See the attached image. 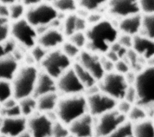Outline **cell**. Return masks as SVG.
Listing matches in <instances>:
<instances>
[{
  "label": "cell",
  "instance_id": "ee69618b",
  "mask_svg": "<svg viewBox=\"0 0 154 137\" xmlns=\"http://www.w3.org/2000/svg\"><path fill=\"white\" fill-rule=\"evenodd\" d=\"M133 40L134 37L127 34L120 33L117 41L123 47L127 49H130L132 47Z\"/></svg>",
  "mask_w": 154,
  "mask_h": 137
},
{
  "label": "cell",
  "instance_id": "816d5d0a",
  "mask_svg": "<svg viewBox=\"0 0 154 137\" xmlns=\"http://www.w3.org/2000/svg\"><path fill=\"white\" fill-rule=\"evenodd\" d=\"M18 1H19V0H0V3L4 4L7 5H10Z\"/></svg>",
  "mask_w": 154,
  "mask_h": 137
},
{
  "label": "cell",
  "instance_id": "6f0895ef",
  "mask_svg": "<svg viewBox=\"0 0 154 137\" xmlns=\"http://www.w3.org/2000/svg\"><path fill=\"white\" fill-rule=\"evenodd\" d=\"M67 137H75V136H73V135H72L70 134V135H69Z\"/></svg>",
  "mask_w": 154,
  "mask_h": 137
},
{
  "label": "cell",
  "instance_id": "bcb514c9",
  "mask_svg": "<svg viewBox=\"0 0 154 137\" xmlns=\"http://www.w3.org/2000/svg\"><path fill=\"white\" fill-rule=\"evenodd\" d=\"M103 19L104 18L103 17L102 13H100V11L89 12L86 17V20L88 25H90L96 24L101 21L102 20H103Z\"/></svg>",
  "mask_w": 154,
  "mask_h": 137
},
{
  "label": "cell",
  "instance_id": "d4e9b609",
  "mask_svg": "<svg viewBox=\"0 0 154 137\" xmlns=\"http://www.w3.org/2000/svg\"><path fill=\"white\" fill-rule=\"evenodd\" d=\"M22 115L26 118L32 116L37 111V99L34 96L28 97L19 100Z\"/></svg>",
  "mask_w": 154,
  "mask_h": 137
},
{
  "label": "cell",
  "instance_id": "ac0fdd59",
  "mask_svg": "<svg viewBox=\"0 0 154 137\" xmlns=\"http://www.w3.org/2000/svg\"><path fill=\"white\" fill-rule=\"evenodd\" d=\"M132 49L146 62L154 58V40L141 34L134 37Z\"/></svg>",
  "mask_w": 154,
  "mask_h": 137
},
{
  "label": "cell",
  "instance_id": "7402d4cb",
  "mask_svg": "<svg viewBox=\"0 0 154 137\" xmlns=\"http://www.w3.org/2000/svg\"><path fill=\"white\" fill-rule=\"evenodd\" d=\"M61 96L57 93H52L42 95L37 99V111L47 114L56 110Z\"/></svg>",
  "mask_w": 154,
  "mask_h": 137
},
{
  "label": "cell",
  "instance_id": "6da1fadb",
  "mask_svg": "<svg viewBox=\"0 0 154 137\" xmlns=\"http://www.w3.org/2000/svg\"><path fill=\"white\" fill-rule=\"evenodd\" d=\"M85 33L87 37L85 49L100 55H105L117 42L120 34L117 25L106 19L91 25Z\"/></svg>",
  "mask_w": 154,
  "mask_h": 137
},
{
  "label": "cell",
  "instance_id": "ffe728a7",
  "mask_svg": "<svg viewBox=\"0 0 154 137\" xmlns=\"http://www.w3.org/2000/svg\"><path fill=\"white\" fill-rule=\"evenodd\" d=\"M55 92H57L56 79L43 71L40 72L33 96L37 98L42 95Z\"/></svg>",
  "mask_w": 154,
  "mask_h": 137
},
{
  "label": "cell",
  "instance_id": "9a60e30c",
  "mask_svg": "<svg viewBox=\"0 0 154 137\" xmlns=\"http://www.w3.org/2000/svg\"><path fill=\"white\" fill-rule=\"evenodd\" d=\"M96 118L87 113L68 126L70 133L75 137H94Z\"/></svg>",
  "mask_w": 154,
  "mask_h": 137
},
{
  "label": "cell",
  "instance_id": "8d00e7d4",
  "mask_svg": "<svg viewBox=\"0 0 154 137\" xmlns=\"http://www.w3.org/2000/svg\"><path fill=\"white\" fill-rule=\"evenodd\" d=\"M17 43L11 38H9L3 43H0V58L11 55L16 49Z\"/></svg>",
  "mask_w": 154,
  "mask_h": 137
},
{
  "label": "cell",
  "instance_id": "83f0119b",
  "mask_svg": "<svg viewBox=\"0 0 154 137\" xmlns=\"http://www.w3.org/2000/svg\"><path fill=\"white\" fill-rule=\"evenodd\" d=\"M52 4L58 13L68 14L77 10L78 3L76 0H55Z\"/></svg>",
  "mask_w": 154,
  "mask_h": 137
},
{
  "label": "cell",
  "instance_id": "60d3db41",
  "mask_svg": "<svg viewBox=\"0 0 154 137\" xmlns=\"http://www.w3.org/2000/svg\"><path fill=\"white\" fill-rule=\"evenodd\" d=\"M131 70V67L128 62L125 59H120L115 62L114 71L123 75H126Z\"/></svg>",
  "mask_w": 154,
  "mask_h": 137
},
{
  "label": "cell",
  "instance_id": "7c38bea8",
  "mask_svg": "<svg viewBox=\"0 0 154 137\" xmlns=\"http://www.w3.org/2000/svg\"><path fill=\"white\" fill-rule=\"evenodd\" d=\"M54 123L45 114L37 112L27 118V130L32 137H50Z\"/></svg>",
  "mask_w": 154,
  "mask_h": 137
},
{
  "label": "cell",
  "instance_id": "7a4b0ae2",
  "mask_svg": "<svg viewBox=\"0 0 154 137\" xmlns=\"http://www.w3.org/2000/svg\"><path fill=\"white\" fill-rule=\"evenodd\" d=\"M55 112L58 120L67 126L88 113L85 94L61 96Z\"/></svg>",
  "mask_w": 154,
  "mask_h": 137
},
{
  "label": "cell",
  "instance_id": "4fadbf2b",
  "mask_svg": "<svg viewBox=\"0 0 154 137\" xmlns=\"http://www.w3.org/2000/svg\"><path fill=\"white\" fill-rule=\"evenodd\" d=\"M76 61L87 70L98 82L105 74L102 64L101 56L95 52L84 49L81 50Z\"/></svg>",
  "mask_w": 154,
  "mask_h": 137
},
{
  "label": "cell",
  "instance_id": "52a82bcc",
  "mask_svg": "<svg viewBox=\"0 0 154 137\" xmlns=\"http://www.w3.org/2000/svg\"><path fill=\"white\" fill-rule=\"evenodd\" d=\"M59 13L51 3L43 2L26 9L25 19L34 27L49 26L58 17Z\"/></svg>",
  "mask_w": 154,
  "mask_h": 137
},
{
  "label": "cell",
  "instance_id": "cb8c5ba5",
  "mask_svg": "<svg viewBox=\"0 0 154 137\" xmlns=\"http://www.w3.org/2000/svg\"><path fill=\"white\" fill-rule=\"evenodd\" d=\"M72 68L76 73L79 79L85 88L86 91L97 85L98 81L87 70L82 67L79 63L75 61V62L73 64Z\"/></svg>",
  "mask_w": 154,
  "mask_h": 137
},
{
  "label": "cell",
  "instance_id": "8fae6325",
  "mask_svg": "<svg viewBox=\"0 0 154 137\" xmlns=\"http://www.w3.org/2000/svg\"><path fill=\"white\" fill-rule=\"evenodd\" d=\"M57 92L61 96L85 94L86 89L72 67L57 80Z\"/></svg>",
  "mask_w": 154,
  "mask_h": 137
},
{
  "label": "cell",
  "instance_id": "f6af8a7d",
  "mask_svg": "<svg viewBox=\"0 0 154 137\" xmlns=\"http://www.w3.org/2000/svg\"><path fill=\"white\" fill-rule=\"evenodd\" d=\"M128 102L131 103L133 105H135L137 102L138 96L137 90L134 85H129L127 89L124 99Z\"/></svg>",
  "mask_w": 154,
  "mask_h": 137
},
{
  "label": "cell",
  "instance_id": "74e56055",
  "mask_svg": "<svg viewBox=\"0 0 154 137\" xmlns=\"http://www.w3.org/2000/svg\"><path fill=\"white\" fill-rule=\"evenodd\" d=\"M10 20L0 17V43L7 40L10 37Z\"/></svg>",
  "mask_w": 154,
  "mask_h": 137
},
{
  "label": "cell",
  "instance_id": "4316f807",
  "mask_svg": "<svg viewBox=\"0 0 154 137\" xmlns=\"http://www.w3.org/2000/svg\"><path fill=\"white\" fill-rule=\"evenodd\" d=\"M78 14H68L63 19L62 22L63 29L61 30L65 37H69L75 32H77Z\"/></svg>",
  "mask_w": 154,
  "mask_h": 137
},
{
  "label": "cell",
  "instance_id": "484cf974",
  "mask_svg": "<svg viewBox=\"0 0 154 137\" xmlns=\"http://www.w3.org/2000/svg\"><path fill=\"white\" fill-rule=\"evenodd\" d=\"M147 118H149V115L147 109L138 104L134 105L127 115L128 121L132 124L140 122Z\"/></svg>",
  "mask_w": 154,
  "mask_h": 137
},
{
  "label": "cell",
  "instance_id": "836d02e7",
  "mask_svg": "<svg viewBox=\"0 0 154 137\" xmlns=\"http://www.w3.org/2000/svg\"><path fill=\"white\" fill-rule=\"evenodd\" d=\"M13 96V89L10 81L0 79V104Z\"/></svg>",
  "mask_w": 154,
  "mask_h": 137
},
{
  "label": "cell",
  "instance_id": "8992f818",
  "mask_svg": "<svg viewBox=\"0 0 154 137\" xmlns=\"http://www.w3.org/2000/svg\"><path fill=\"white\" fill-rule=\"evenodd\" d=\"M40 65L42 71L57 80L72 67L73 63L60 48L49 51Z\"/></svg>",
  "mask_w": 154,
  "mask_h": 137
},
{
  "label": "cell",
  "instance_id": "4dcf8cb0",
  "mask_svg": "<svg viewBox=\"0 0 154 137\" xmlns=\"http://www.w3.org/2000/svg\"><path fill=\"white\" fill-rule=\"evenodd\" d=\"M8 6L10 20L15 22L25 18L26 9L20 2H16Z\"/></svg>",
  "mask_w": 154,
  "mask_h": 137
},
{
  "label": "cell",
  "instance_id": "ba28073f",
  "mask_svg": "<svg viewBox=\"0 0 154 137\" xmlns=\"http://www.w3.org/2000/svg\"><path fill=\"white\" fill-rule=\"evenodd\" d=\"M10 37L17 44L31 49L37 44L38 35L35 28L23 18L11 23Z\"/></svg>",
  "mask_w": 154,
  "mask_h": 137
},
{
  "label": "cell",
  "instance_id": "f5cc1de1",
  "mask_svg": "<svg viewBox=\"0 0 154 137\" xmlns=\"http://www.w3.org/2000/svg\"><path fill=\"white\" fill-rule=\"evenodd\" d=\"M18 137H32V136L31 135L30 132L27 130L23 133H22L21 135H20Z\"/></svg>",
  "mask_w": 154,
  "mask_h": 137
},
{
  "label": "cell",
  "instance_id": "e575fe53",
  "mask_svg": "<svg viewBox=\"0 0 154 137\" xmlns=\"http://www.w3.org/2000/svg\"><path fill=\"white\" fill-rule=\"evenodd\" d=\"M70 135L68 126L58 120L53 123L52 137H67Z\"/></svg>",
  "mask_w": 154,
  "mask_h": 137
},
{
  "label": "cell",
  "instance_id": "7bdbcfd3",
  "mask_svg": "<svg viewBox=\"0 0 154 137\" xmlns=\"http://www.w3.org/2000/svg\"><path fill=\"white\" fill-rule=\"evenodd\" d=\"M133 105H134L132 104L131 103L128 102L125 99H123L117 102L116 109L127 117V115L130 112Z\"/></svg>",
  "mask_w": 154,
  "mask_h": 137
},
{
  "label": "cell",
  "instance_id": "277c9868",
  "mask_svg": "<svg viewBox=\"0 0 154 137\" xmlns=\"http://www.w3.org/2000/svg\"><path fill=\"white\" fill-rule=\"evenodd\" d=\"M137 102L146 108L154 105V65H147L137 73L134 84Z\"/></svg>",
  "mask_w": 154,
  "mask_h": 137
},
{
  "label": "cell",
  "instance_id": "681fc988",
  "mask_svg": "<svg viewBox=\"0 0 154 137\" xmlns=\"http://www.w3.org/2000/svg\"><path fill=\"white\" fill-rule=\"evenodd\" d=\"M19 2H20L25 7L29 8V7L37 5L44 2V1L43 0H20Z\"/></svg>",
  "mask_w": 154,
  "mask_h": 137
},
{
  "label": "cell",
  "instance_id": "5bb4252c",
  "mask_svg": "<svg viewBox=\"0 0 154 137\" xmlns=\"http://www.w3.org/2000/svg\"><path fill=\"white\" fill-rule=\"evenodd\" d=\"M107 8L110 15L120 19L141 13L138 0H109Z\"/></svg>",
  "mask_w": 154,
  "mask_h": 137
},
{
  "label": "cell",
  "instance_id": "c3c4849f",
  "mask_svg": "<svg viewBox=\"0 0 154 137\" xmlns=\"http://www.w3.org/2000/svg\"><path fill=\"white\" fill-rule=\"evenodd\" d=\"M0 17L9 19V6L0 3Z\"/></svg>",
  "mask_w": 154,
  "mask_h": 137
},
{
  "label": "cell",
  "instance_id": "f35d334b",
  "mask_svg": "<svg viewBox=\"0 0 154 137\" xmlns=\"http://www.w3.org/2000/svg\"><path fill=\"white\" fill-rule=\"evenodd\" d=\"M109 137H134L132 124L128 121Z\"/></svg>",
  "mask_w": 154,
  "mask_h": 137
},
{
  "label": "cell",
  "instance_id": "d6986e66",
  "mask_svg": "<svg viewBox=\"0 0 154 137\" xmlns=\"http://www.w3.org/2000/svg\"><path fill=\"white\" fill-rule=\"evenodd\" d=\"M143 16L141 13L120 19L117 25L119 32L135 37L141 34Z\"/></svg>",
  "mask_w": 154,
  "mask_h": 137
},
{
  "label": "cell",
  "instance_id": "f1b7e54d",
  "mask_svg": "<svg viewBox=\"0 0 154 137\" xmlns=\"http://www.w3.org/2000/svg\"><path fill=\"white\" fill-rule=\"evenodd\" d=\"M141 34L154 40V14H142Z\"/></svg>",
  "mask_w": 154,
  "mask_h": 137
},
{
  "label": "cell",
  "instance_id": "b9f144b4",
  "mask_svg": "<svg viewBox=\"0 0 154 137\" xmlns=\"http://www.w3.org/2000/svg\"><path fill=\"white\" fill-rule=\"evenodd\" d=\"M143 14H154V0H138Z\"/></svg>",
  "mask_w": 154,
  "mask_h": 137
},
{
  "label": "cell",
  "instance_id": "30bf717a",
  "mask_svg": "<svg viewBox=\"0 0 154 137\" xmlns=\"http://www.w3.org/2000/svg\"><path fill=\"white\" fill-rule=\"evenodd\" d=\"M87 99L88 113L94 118L116 109L117 101L100 90L85 94Z\"/></svg>",
  "mask_w": 154,
  "mask_h": 137
},
{
  "label": "cell",
  "instance_id": "db71d44e",
  "mask_svg": "<svg viewBox=\"0 0 154 137\" xmlns=\"http://www.w3.org/2000/svg\"><path fill=\"white\" fill-rule=\"evenodd\" d=\"M3 120H4V117L0 115V129H1V127H2V126Z\"/></svg>",
  "mask_w": 154,
  "mask_h": 137
},
{
  "label": "cell",
  "instance_id": "603a6c76",
  "mask_svg": "<svg viewBox=\"0 0 154 137\" xmlns=\"http://www.w3.org/2000/svg\"><path fill=\"white\" fill-rule=\"evenodd\" d=\"M132 125L134 137H154V121L151 118H147Z\"/></svg>",
  "mask_w": 154,
  "mask_h": 137
},
{
  "label": "cell",
  "instance_id": "ab89813d",
  "mask_svg": "<svg viewBox=\"0 0 154 137\" xmlns=\"http://www.w3.org/2000/svg\"><path fill=\"white\" fill-rule=\"evenodd\" d=\"M0 115L4 118H12L22 116L19 103L10 108L1 107Z\"/></svg>",
  "mask_w": 154,
  "mask_h": 137
},
{
  "label": "cell",
  "instance_id": "1f68e13d",
  "mask_svg": "<svg viewBox=\"0 0 154 137\" xmlns=\"http://www.w3.org/2000/svg\"><path fill=\"white\" fill-rule=\"evenodd\" d=\"M60 49L72 61L73 59L76 60L82 50L69 40L65 41L61 46Z\"/></svg>",
  "mask_w": 154,
  "mask_h": 137
},
{
  "label": "cell",
  "instance_id": "e0dca14e",
  "mask_svg": "<svg viewBox=\"0 0 154 137\" xmlns=\"http://www.w3.org/2000/svg\"><path fill=\"white\" fill-rule=\"evenodd\" d=\"M27 130V118L23 116L4 118L0 133L9 137H18Z\"/></svg>",
  "mask_w": 154,
  "mask_h": 137
},
{
  "label": "cell",
  "instance_id": "d6a6232c",
  "mask_svg": "<svg viewBox=\"0 0 154 137\" xmlns=\"http://www.w3.org/2000/svg\"><path fill=\"white\" fill-rule=\"evenodd\" d=\"M69 40L81 50L86 48L87 37L85 32L77 31L75 32L69 37Z\"/></svg>",
  "mask_w": 154,
  "mask_h": 137
},
{
  "label": "cell",
  "instance_id": "680465c9",
  "mask_svg": "<svg viewBox=\"0 0 154 137\" xmlns=\"http://www.w3.org/2000/svg\"><path fill=\"white\" fill-rule=\"evenodd\" d=\"M1 105L0 104V112H1Z\"/></svg>",
  "mask_w": 154,
  "mask_h": 137
},
{
  "label": "cell",
  "instance_id": "2e32d148",
  "mask_svg": "<svg viewBox=\"0 0 154 137\" xmlns=\"http://www.w3.org/2000/svg\"><path fill=\"white\" fill-rule=\"evenodd\" d=\"M65 35L59 28L49 27L38 35L37 44L48 51L60 49L65 41Z\"/></svg>",
  "mask_w": 154,
  "mask_h": 137
},
{
  "label": "cell",
  "instance_id": "9f6ffc18",
  "mask_svg": "<svg viewBox=\"0 0 154 137\" xmlns=\"http://www.w3.org/2000/svg\"><path fill=\"white\" fill-rule=\"evenodd\" d=\"M0 137H9V136H8L6 135H4V134H3V133H0Z\"/></svg>",
  "mask_w": 154,
  "mask_h": 137
},
{
  "label": "cell",
  "instance_id": "9c48e42d",
  "mask_svg": "<svg viewBox=\"0 0 154 137\" xmlns=\"http://www.w3.org/2000/svg\"><path fill=\"white\" fill-rule=\"evenodd\" d=\"M127 121V117L116 109L97 117L94 137H109Z\"/></svg>",
  "mask_w": 154,
  "mask_h": 137
},
{
  "label": "cell",
  "instance_id": "11a10c76",
  "mask_svg": "<svg viewBox=\"0 0 154 137\" xmlns=\"http://www.w3.org/2000/svg\"><path fill=\"white\" fill-rule=\"evenodd\" d=\"M44 2H48V3H52L55 0H43Z\"/></svg>",
  "mask_w": 154,
  "mask_h": 137
},
{
  "label": "cell",
  "instance_id": "d590c367",
  "mask_svg": "<svg viewBox=\"0 0 154 137\" xmlns=\"http://www.w3.org/2000/svg\"><path fill=\"white\" fill-rule=\"evenodd\" d=\"M30 50L31 52L29 54L32 57L34 62L39 64L40 65L49 52L48 50L38 44L37 43Z\"/></svg>",
  "mask_w": 154,
  "mask_h": 137
},
{
  "label": "cell",
  "instance_id": "7dc6e473",
  "mask_svg": "<svg viewBox=\"0 0 154 137\" xmlns=\"http://www.w3.org/2000/svg\"><path fill=\"white\" fill-rule=\"evenodd\" d=\"M101 61L103 68L105 73L112 72L114 71V64L115 63L112 61L108 59L105 55L101 56Z\"/></svg>",
  "mask_w": 154,
  "mask_h": 137
},
{
  "label": "cell",
  "instance_id": "3957f363",
  "mask_svg": "<svg viewBox=\"0 0 154 137\" xmlns=\"http://www.w3.org/2000/svg\"><path fill=\"white\" fill-rule=\"evenodd\" d=\"M39 72L34 65L26 64L19 67L11 81L13 96L16 100L33 96Z\"/></svg>",
  "mask_w": 154,
  "mask_h": 137
},
{
  "label": "cell",
  "instance_id": "5b68a950",
  "mask_svg": "<svg viewBox=\"0 0 154 137\" xmlns=\"http://www.w3.org/2000/svg\"><path fill=\"white\" fill-rule=\"evenodd\" d=\"M97 85L100 91L117 102L124 99L129 86L125 75L115 71L105 73Z\"/></svg>",
  "mask_w": 154,
  "mask_h": 137
},
{
  "label": "cell",
  "instance_id": "f907efd6",
  "mask_svg": "<svg viewBox=\"0 0 154 137\" xmlns=\"http://www.w3.org/2000/svg\"><path fill=\"white\" fill-rule=\"evenodd\" d=\"M148 112L149 118H151L154 121V105L149 106L146 108Z\"/></svg>",
  "mask_w": 154,
  "mask_h": 137
},
{
  "label": "cell",
  "instance_id": "f546056e",
  "mask_svg": "<svg viewBox=\"0 0 154 137\" xmlns=\"http://www.w3.org/2000/svg\"><path fill=\"white\" fill-rule=\"evenodd\" d=\"M109 0H79L78 5L88 12L100 11L105 5H107Z\"/></svg>",
  "mask_w": 154,
  "mask_h": 137
},
{
  "label": "cell",
  "instance_id": "44dd1931",
  "mask_svg": "<svg viewBox=\"0 0 154 137\" xmlns=\"http://www.w3.org/2000/svg\"><path fill=\"white\" fill-rule=\"evenodd\" d=\"M19 67V61L12 55L0 58V79L11 82Z\"/></svg>",
  "mask_w": 154,
  "mask_h": 137
}]
</instances>
